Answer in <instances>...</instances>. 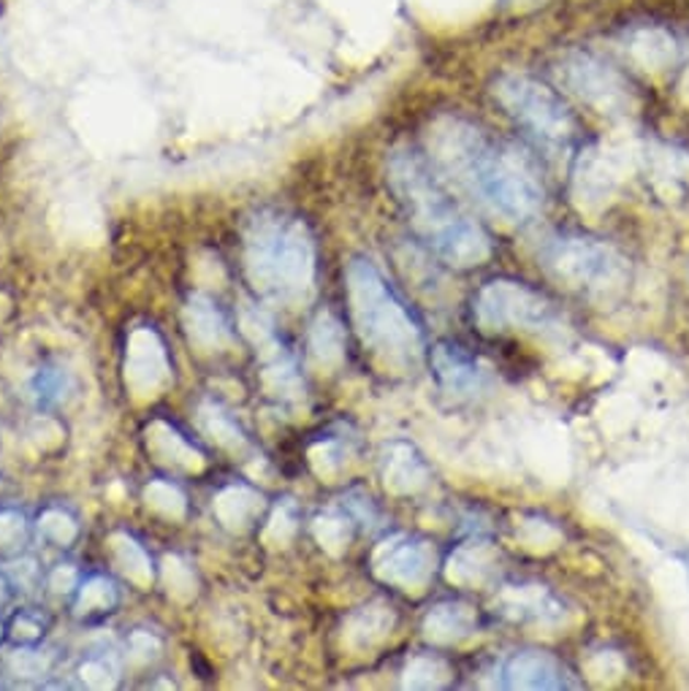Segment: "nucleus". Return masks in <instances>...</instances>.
Returning <instances> with one entry per match:
<instances>
[{
  "instance_id": "nucleus-1",
  "label": "nucleus",
  "mask_w": 689,
  "mask_h": 691,
  "mask_svg": "<svg viewBox=\"0 0 689 691\" xmlns=\"http://www.w3.org/2000/svg\"><path fill=\"white\" fill-rule=\"evenodd\" d=\"M429 150L440 171L505 222H527L543 207V185L521 150L492 141L459 117L437 119Z\"/></svg>"
},
{
  "instance_id": "nucleus-2",
  "label": "nucleus",
  "mask_w": 689,
  "mask_h": 691,
  "mask_svg": "<svg viewBox=\"0 0 689 691\" xmlns=\"http://www.w3.org/2000/svg\"><path fill=\"white\" fill-rule=\"evenodd\" d=\"M391 182L407 207L415 231L446 264L467 268L483 264L492 255L489 233L461 212L413 152H394Z\"/></svg>"
},
{
  "instance_id": "nucleus-3",
  "label": "nucleus",
  "mask_w": 689,
  "mask_h": 691,
  "mask_svg": "<svg viewBox=\"0 0 689 691\" xmlns=\"http://www.w3.org/2000/svg\"><path fill=\"white\" fill-rule=\"evenodd\" d=\"M538 258L556 283L589 299L619 296L630 279L628 258L619 250L578 233H554L543 239Z\"/></svg>"
},
{
  "instance_id": "nucleus-4",
  "label": "nucleus",
  "mask_w": 689,
  "mask_h": 691,
  "mask_svg": "<svg viewBox=\"0 0 689 691\" xmlns=\"http://www.w3.org/2000/svg\"><path fill=\"white\" fill-rule=\"evenodd\" d=\"M356 315L361 323L364 339L375 345L391 361L413 364L421 356V329L394 290L383 283L369 264H356L351 272Z\"/></svg>"
},
{
  "instance_id": "nucleus-5",
  "label": "nucleus",
  "mask_w": 689,
  "mask_h": 691,
  "mask_svg": "<svg viewBox=\"0 0 689 691\" xmlns=\"http://www.w3.org/2000/svg\"><path fill=\"white\" fill-rule=\"evenodd\" d=\"M494 99L503 104L505 112L532 130L546 145H565L573 139L575 123L571 108L562 104L560 95L546 84L535 82L524 73H505L494 84Z\"/></svg>"
},
{
  "instance_id": "nucleus-6",
  "label": "nucleus",
  "mask_w": 689,
  "mask_h": 691,
  "mask_svg": "<svg viewBox=\"0 0 689 691\" xmlns=\"http://www.w3.org/2000/svg\"><path fill=\"white\" fill-rule=\"evenodd\" d=\"M472 312L478 325L486 331L521 329L538 331V334L562 331V318L556 315L554 304L538 290L514 279H494L483 285L481 293L475 296Z\"/></svg>"
},
{
  "instance_id": "nucleus-7",
  "label": "nucleus",
  "mask_w": 689,
  "mask_h": 691,
  "mask_svg": "<svg viewBox=\"0 0 689 691\" xmlns=\"http://www.w3.org/2000/svg\"><path fill=\"white\" fill-rule=\"evenodd\" d=\"M562 79L584 104H589L606 117H628L635 108L630 84L624 82L622 73L613 71L608 62L597 60L595 55H567L562 62Z\"/></svg>"
},
{
  "instance_id": "nucleus-8",
  "label": "nucleus",
  "mask_w": 689,
  "mask_h": 691,
  "mask_svg": "<svg viewBox=\"0 0 689 691\" xmlns=\"http://www.w3.org/2000/svg\"><path fill=\"white\" fill-rule=\"evenodd\" d=\"M632 152L628 147L592 145L581 152L573 169V198L581 209L595 212L617 196L630 171Z\"/></svg>"
},
{
  "instance_id": "nucleus-9",
  "label": "nucleus",
  "mask_w": 689,
  "mask_h": 691,
  "mask_svg": "<svg viewBox=\"0 0 689 691\" xmlns=\"http://www.w3.org/2000/svg\"><path fill=\"white\" fill-rule=\"evenodd\" d=\"M499 687L505 689H575L571 670L546 650H516L499 665Z\"/></svg>"
},
{
  "instance_id": "nucleus-10",
  "label": "nucleus",
  "mask_w": 689,
  "mask_h": 691,
  "mask_svg": "<svg viewBox=\"0 0 689 691\" xmlns=\"http://www.w3.org/2000/svg\"><path fill=\"white\" fill-rule=\"evenodd\" d=\"M437 380L453 396H478L486 391L489 375L457 342H440L432 353Z\"/></svg>"
},
{
  "instance_id": "nucleus-11",
  "label": "nucleus",
  "mask_w": 689,
  "mask_h": 691,
  "mask_svg": "<svg viewBox=\"0 0 689 691\" xmlns=\"http://www.w3.org/2000/svg\"><path fill=\"white\" fill-rule=\"evenodd\" d=\"M505 608L521 621H535V624H549L551 619H562V604L543 588H514L505 594Z\"/></svg>"
},
{
  "instance_id": "nucleus-12",
  "label": "nucleus",
  "mask_w": 689,
  "mask_h": 691,
  "mask_svg": "<svg viewBox=\"0 0 689 691\" xmlns=\"http://www.w3.org/2000/svg\"><path fill=\"white\" fill-rule=\"evenodd\" d=\"M630 55L646 71H665L676 60V42L665 31L652 27V31H641L632 36Z\"/></svg>"
},
{
  "instance_id": "nucleus-13",
  "label": "nucleus",
  "mask_w": 689,
  "mask_h": 691,
  "mask_svg": "<svg viewBox=\"0 0 689 691\" xmlns=\"http://www.w3.org/2000/svg\"><path fill=\"white\" fill-rule=\"evenodd\" d=\"M475 630V613L464 602H443L426 619V632L435 640H461Z\"/></svg>"
},
{
  "instance_id": "nucleus-14",
  "label": "nucleus",
  "mask_w": 689,
  "mask_h": 691,
  "mask_svg": "<svg viewBox=\"0 0 689 691\" xmlns=\"http://www.w3.org/2000/svg\"><path fill=\"white\" fill-rule=\"evenodd\" d=\"M432 564L435 553L426 542H407L391 556V575L404 586H418L432 575Z\"/></svg>"
}]
</instances>
